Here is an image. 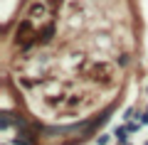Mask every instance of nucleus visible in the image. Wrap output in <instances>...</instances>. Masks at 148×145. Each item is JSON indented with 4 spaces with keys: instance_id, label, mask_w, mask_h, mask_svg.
<instances>
[{
    "instance_id": "nucleus-8",
    "label": "nucleus",
    "mask_w": 148,
    "mask_h": 145,
    "mask_svg": "<svg viewBox=\"0 0 148 145\" xmlns=\"http://www.w3.org/2000/svg\"><path fill=\"white\" fill-rule=\"evenodd\" d=\"M72 145H77V143H72Z\"/></svg>"
},
{
    "instance_id": "nucleus-4",
    "label": "nucleus",
    "mask_w": 148,
    "mask_h": 145,
    "mask_svg": "<svg viewBox=\"0 0 148 145\" xmlns=\"http://www.w3.org/2000/svg\"><path fill=\"white\" fill-rule=\"evenodd\" d=\"M42 12H45V5H32L30 7V15L32 17H35V15H42Z\"/></svg>"
},
{
    "instance_id": "nucleus-3",
    "label": "nucleus",
    "mask_w": 148,
    "mask_h": 145,
    "mask_svg": "<svg viewBox=\"0 0 148 145\" xmlns=\"http://www.w3.org/2000/svg\"><path fill=\"white\" fill-rule=\"evenodd\" d=\"M126 133H128V128H116V140H119L121 145H128V143H126Z\"/></svg>"
},
{
    "instance_id": "nucleus-5",
    "label": "nucleus",
    "mask_w": 148,
    "mask_h": 145,
    "mask_svg": "<svg viewBox=\"0 0 148 145\" xmlns=\"http://www.w3.org/2000/svg\"><path fill=\"white\" fill-rule=\"evenodd\" d=\"M47 7H49V10H57V7H62V0H47Z\"/></svg>"
},
{
    "instance_id": "nucleus-6",
    "label": "nucleus",
    "mask_w": 148,
    "mask_h": 145,
    "mask_svg": "<svg viewBox=\"0 0 148 145\" xmlns=\"http://www.w3.org/2000/svg\"><path fill=\"white\" fill-rule=\"evenodd\" d=\"M126 128H128V133H136V130H138V125H136V123H128Z\"/></svg>"
},
{
    "instance_id": "nucleus-7",
    "label": "nucleus",
    "mask_w": 148,
    "mask_h": 145,
    "mask_svg": "<svg viewBox=\"0 0 148 145\" xmlns=\"http://www.w3.org/2000/svg\"><path fill=\"white\" fill-rule=\"evenodd\" d=\"M141 123H148V111H146V116L141 118Z\"/></svg>"
},
{
    "instance_id": "nucleus-2",
    "label": "nucleus",
    "mask_w": 148,
    "mask_h": 145,
    "mask_svg": "<svg viewBox=\"0 0 148 145\" xmlns=\"http://www.w3.org/2000/svg\"><path fill=\"white\" fill-rule=\"evenodd\" d=\"M52 37H54V25H52V22H49V25L45 27L42 32H37V42H42V44L52 42Z\"/></svg>"
},
{
    "instance_id": "nucleus-1",
    "label": "nucleus",
    "mask_w": 148,
    "mask_h": 145,
    "mask_svg": "<svg viewBox=\"0 0 148 145\" xmlns=\"http://www.w3.org/2000/svg\"><path fill=\"white\" fill-rule=\"evenodd\" d=\"M17 44L22 47V49H27V47L32 44V42H37V32L32 30V22L30 20H22L20 25H17Z\"/></svg>"
}]
</instances>
